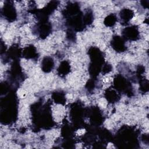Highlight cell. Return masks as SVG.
<instances>
[{
    "label": "cell",
    "mask_w": 149,
    "mask_h": 149,
    "mask_svg": "<svg viewBox=\"0 0 149 149\" xmlns=\"http://www.w3.org/2000/svg\"><path fill=\"white\" fill-rule=\"evenodd\" d=\"M111 45L112 48L118 52H123L125 50L126 48L123 40L119 36H115L113 37Z\"/></svg>",
    "instance_id": "cell-3"
},
{
    "label": "cell",
    "mask_w": 149,
    "mask_h": 149,
    "mask_svg": "<svg viewBox=\"0 0 149 149\" xmlns=\"http://www.w3.org/2000/svg\"><path fill=\"white\" fill-rule=\"evenodd\" d=\"M23 55L27 58H33L36 56V49L33 46H30L26 47L23 51Z\"/></svg>",
    "instance_id": "cell-10"
},
{
    "label": "cell",
    "mask_w": 149,
    "mask_h": 149,
    "mask_svg": "<svg viewBox=\"0 0 149 149\" xmlns=\"http://www.w3.org/2000/svg\"><path fill=\"white\" fill-rule=\"evenodd\" d=\"M52 97L55 102L60 104H63L66 101L65 95L61 92H55L53 94Z\"/></svg>",
    "instance_id": "cell-12"
},
{
    "label": "cell",
    "mask_w": 149,
    "mask_h": 149,
    "mask_svg": "<svg viewBox=\"0 0 149 149\" xmlns=\"http://www.w3.org/2000/svg\"><path fill=\"white\" fill-rule=\"evenodd\" d=\"M70 70V66L68 62L63 61L60 64V66L58 68V72L59 74L61 75H65L68 73H69Z\"/></svg>",
    "instance_id": "cell-11"
},
{
    "label": "cell",
    "mask_w": 149,
    "mask_h": 149,
    "mask_svg": "<svg viewBox=\"0 0 149 149\" xmlns=\"http://www.w3.org/2000/svg\"><path fill=\"white\" fill-rule=\"evenodd\" d=\"M51 30L50 25L46 23L44 20H42V23L41 22L38 27V33L40 37H45L49 33Z\"/></svg>",
    "instance_id": "cell-5"
},
{
    "label": "cell",
    "mask_w": 149,
    "mask_h": 149,
    "mask_svg": "<svg viewBox=\"0 0 149 149\" xmlns=\"http://www.w3.org/2000/svg\"><path fill=\"white\" fill-rule=\"evenodd\" d=\"M105 97L110 102H116L119 98L116 92L113 90H108L105 93Z\"/></svg>",
    "instance_id": "cell-8"
},
{
    "label": "cell",
    "mask_w": 149,
    "mask_h": 149,
    "mask_svg": "<svg viewBox=\"0 0 149 149\" xmlns=\"http://www.w3.org/2000/svg\"><path fill=\"white\" fill-rule=\"evenodd\" d=\"M123 34L125 38L131 40H135L139 36L138 30L134 26H131L126 28L123 30Z\"/></svg>",
    "instance_id": "cell-4"
},
{
    "label": "cell",
    "mask_w": 149,
    "mask_h": 149,
    "mask_svg": "<svg viewBox=\"0 0 149 149\" xmlns=\"http://www.w3.org/2000/svg\"><path fill=\"white\" fill-rule=\"evenodd\" d=\"M91 120L97 124L101 122L102 120V117L101 112L98 109H94L91 111L90 114Z\"/></svg>",
    "instance_id": "cell-9"
},
{
    "label": "cell",
    "mask_w": 149,
    "mask_h": 149,
    "mask_svg": "<svg viewBox=\"0 0 149 149\" xmlns=\"http://www.w3.org/2000/svg\"><path fill=\"white\" fill-rule=\"evenodd\" d=\"M54 65V61L51 58L45 57L43 59L41 63L42 69L45 72H48L52 70Z\"/></svg>",
    "instance_id": "cell-6"
},
{
    "label": "cell",
    "mask_w": 149,
    "mask_h": 149,
    "mask_svg": "<svg viewBox=\"0 0 149 149\" xmlns=\"http://www.w3.org/2000/svg\"><path fill=\"white\" fill-rule=\"evenodd\" d=\"M116 89L120 91H123L125 93L131 92V88L130 84L122 76H117L114 81Z\"/></svg>",
    "instance_id": "cell-2"
},
{
    "label": "cell",
    "mask_w": 149,
    "mask_h": 149,
    "mask_svg": "<svg viewBox=\"0 0 149 149\" xmlns=\"http://www.w3.org/2000/svg\"><path fill=\"white\" fill-rule=\"evenodd\" d=\"M133 12L129 9H124L120 11V17L123 22H127L129 21L133 17Z\"/></svg>",
    "instance_id": "cell-7"
},
{
    "label": "cell",
    "mask_w": 149,
    "mask_h": 149,
    "mask_svg": "<svg viewBox=\"0 0 149 149\" xmlns=\"http://www.w3.org/2000/svg\"><path fill=\"white\" fill-rule=\"evenodd\" d=\"M2 15L9 21H13L16 19V10L11 2L8 1L5 3L2 9Z\"/></svg>",
    "instance_id": "cell-1"
},
{
    "label": "cell",
    "mask_w": 149,
    "mask_h": 149,
    "mask_svg": "<svg viewBox=\"0 0 149 149\" xmlns=\"http://www.w3.org/2000/svg\"><path fill=\"white\" fill-rule=\"evenodd\" d=\"M116 20L117 18L114 15H109L105 18L104 23L107 26H112L115 24Z\"/></svg>",
    "instance_id": "cell-13"
}]
</instances>
